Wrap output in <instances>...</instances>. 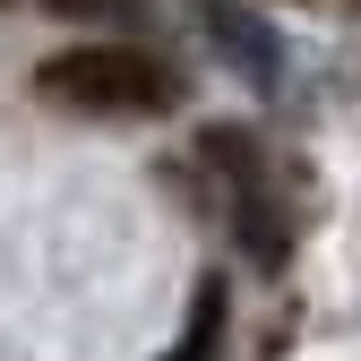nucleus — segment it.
<instances>
[{
    "label": "nucleus",
    "mask_w": 361,
    "mask_h": 361,
    "mask_svg": "<svg viewBox=\"0 0 361 361\" xmlns=\"http://www.w3.org/2000/svg\"><path fill=\"white\" fill-rule=\"evenodd\" d=\"M198 26L224 43V61H241L258 86H276V35H267L250 9H233V0H207V9H198Z\"/></svg>",
    "instance_id": "f03ea898"
},
{
    "label": "nucleus",
    "mask_w": 361,
    "mask_h": 361,
    "mask_svg": "<svg viewBox=\"0 0 361 361\" xmlns=\"http://www.w3.org/2000/svg\"><path fill=\"white\" fill-rule=\"evenodd\" d=\"M215 336H224V284L207 276L198 301H190V327H180V344H172L164 361H215Z\"/></svg>",
    "instance_id": "7ed1b4c3"
},
{
    "label": "nucleus",
    "mask_w": 361,
    "mask_h": 361,
    "mask_svg": "<svg viewBox=\"0 0 361 361\" xmlns=\"http://www.w3.org/2000/svg\"><path fill=\"white\" fill-rule=\"evenodd\" d=\"M35 95L61 112H95V121H147L180 95V78L138 43H69L35 69Z\"/></svg>",
    "instance_id": "f257e3e1"
}]
</instances>
